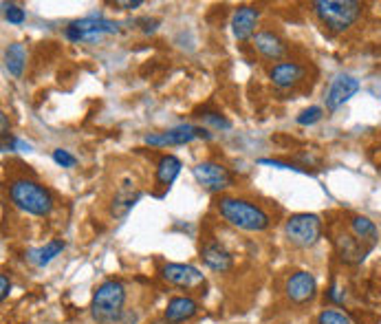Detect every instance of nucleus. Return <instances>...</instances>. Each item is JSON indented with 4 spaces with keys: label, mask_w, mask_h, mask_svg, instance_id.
I'll use <instances>...</instances> for the list:
<instances>
[{
    "label": "nucleus",
    "mask_w": 381,
    "mask_h": 324,
    "mask_svg": "<svg viewBox=\"0 0 381 324\" xmlns=\"http://www.w3.org/2000/svg\"><path fill=\"white\" fill-rule=\"evenodd\" d=\"M181 168H183V164H181L179 157L163 155L157 164V183L163 185V188H170V185L175 183V179L179 177Z\"/></svg>",
    "instance_id": "nucleus-18"
},
{
    "label": "nucleus",
    "mask_w": 381,
    "mask_h": 324,
    "mask_svg": "<svg viewBox=\"0 0 381 324\" xmlns=\"http://www.w3.org/2000/svg\"><path fill=\"white\" fill-rule=\"evenodd\" d=\"M53 161L57 166H62V168H73L78 164V159L73 157L69 151H62V148H55V151H53Z\"/></svg>",
    "instance_id": "nucleus-27"
},
{
    "label": "nucleus",
    "mask_w": 381,
    "mask_h": 324,
    "mask_svg": "<svg viewBox=\"0 0 381 324\" xmlns=\"http://www.w3.org/2000/svg\"><path fill=\"white\" fill-rule=\"evenodd\" d=\"M196 314H199V302L190 296H175L168 300V307L163 311V318L170 324H181L192 320Z\"/></svg>",
    "instance_id": "nucleus-13"
},
{
    "label": "nucleus",
    "mask_w": 381,
    "mask_h": 324,
    "mask_svg": "<svg viewBox=\"0 0 381 324\" xmlns=\"http://www.w3.org/2000/svg\"><path fill=\"white\" fill-rule=\"evenodd\" d=\"M322 115H324L322 108H319V106H311V108L302 110L296 121L300 123V126H311V123H315V121L322 119Z\"/></svg>",
    "instance_id": "nucleus-25"
},
{
    "label": "nucleus",
    "mask_w": 381,
    "mask_h": 324,
    "mask_svg": "<svg viewBox=\"0 0 381 324\" xmlns=\"http://www.w3.org/2000/svg\"><path fill=\"white\" fill-rule=\"evenodd\" d=\"M126 305V287L121 280H104L93 293L91 314L97 324H115L124 316Z\"/></svg>",
    "instance_id": "nucleus-2"
},
{
    "label": "nucleus",
    "mask_w": 381,
    "mask_h": 324,
    "mask_svg": "<svg viewBox=\"0 0 381 324\" xmlns=\"http://www.w3.org/2000/svg\"><path fill=\"white\" fill-rule=\"evenodd\" d=\"M313 9L328 31L344 33L357 22L364 7L355 0H317V3H313Z\"/></svg>",
    "instance_id": "nucleus-4"
},
{
    "label": "nucleus",
    "mask_w": 381,
    "mask_h": 324,
    "mask_svg": "<svg viewBox=\"0 0 381 324\" xmlns=\"http://www.w3.org/2000/svg\"><path fill=\"white\" fill-rule=\"evenodd\" d=\"M258 18H260V11H258L256 7H249V5L238 7L236 11H233V16H231L233 38L240 40V42H247L249 38H254Z\"/></svg>",
    "instance_id": "nucleus-12"
},
{
    "label": "nucleus",
    "mask_w": 381,
    "mask_h": 324,
    "mask_svg": "<svg viewBox=\"0 0 381 324\" xmlns=\"http://www.w3.org/2000/svg\"><path fill=\"white\" fill-rule=\"evenodd\" d=\"M0 126H3V142H7V135H9V121H7V115L0 113Z\"/></svg>",
    "instance_id": "nucleus-32"
},
{
    "label": "nucleus",
    "mask_w": 381,
    "mask_h": 324,
    "mask_svg": "<svg viewBox=\"0 0 381 324\" xmlns=\"http://www.w3.org/2000/svg\"><path fill=\"white\" fill-rule=\"evenodd\" d=\"M205 123H210L212 128L216 130H229L231 128V121L225 117V115H220V113H212V110H205V113L201 115Z\"/></svg>",
    "instance_id": "nucleus-24"
},
{
    "label": "nucleus",
    "mask_w": 381,
    "mask_h": 324,
    "mask_svg": "<svg viewBox=\"0 0 381 324\" xmlns=\"http://www.w3.org/2000/svg\"><path fill=\"white\" fill-rule=\"evenodd\" d=\"M285 291H287V298L293 302V305H306L311 302L315 293H317V282L313 278V273L309 271H296L291 273L285 282Z\"/></svg>",
    "instance_id": "nucleus-9"
},
{
    "label": "nucleus",
    "mask_w": 381,
    "mask_h": 324,
    "mask_svg": "<svg viewBox=\"0 0 381 324\" xmlns=\"http://www.w3.org/2000/svg\"><path fill=\"white\" fill-rule=\"evenodd\" d=\"M141 198V192L137 190V192H132V188H130V183L126 181V183H121L119 185V192L115 194V201H113V216H126L128 212L132 210V205L137 203Z\"/></svg>",
    "instance_id": "nucleus-20"
},
{
    "label": "nucleus",
    "mask_w": 381,
    "mask_h": 324,
    "mask_svg": "<svg viewBox=\"0 0 381 324\" xmlns=\"http://www.w3.org/2000/svg\"><path fill=\"white\" fill-rule=\"evenodd\" d=\"M379 324H381V322H379Z\"/></svg>",
    "instance_id": "nucleus-35"
},
{
    "label": "nucleus",
    "mask_w": 381,
    "mask_h": 324,
    "mask_svg": "<svg viewBox=\"0 0 381 324\" xmlns=\"http://www.w3.org/2000/svg\"><path fill=\"white\" fill-rule=\"evenodd\" d=\"M328 298H330V300H333V302L342 305V302H344V298H346V296H344V291H342V289H337V287H330V289H328Z\"/></svg>",
    "instance_id": "nucleus-30"
},
{
    "label": "nucleus",
    "mask_w": 381,
    "mask_h": 324,
    "mask_svg": "<svg viewBox=\"0 0 381 324\" xmlns=\"http://www.w3.org/2000/svg\"><path fill=\"white\" fill-rule=\"evenodd\" d=\"M194 139H212V133H207L205 128L192 126V123H183V126L170 128L157 135H145V144L148 146H183L190 144Z\"/></svg>",
    "instance_id": "nucleus-8"
},
{
    "label": "nucleus",
    "mask_w": 381,
    "mask_h": 324,
    "mask_svg": "<svg viewBox=\"0 0 381 324\" xmlns=\"http://www.w3.org/2000/svg\"><path fill=\"white\" fill-rule=\"evenodd\" d=\"M161 278L175 287H183V289H192L205 282L201 269H196L194 265H183V263H168L161 269Z\"/></svg>",
    "instance_id": "nucleus-10"
},
{
    "label": "nucleus",
    "mask_w": 381,
    "mask_h": 324,
    "mask_svg": "<svg viewBox=\"0 0 381 324\" xmlns=\"http://www.w3.org/2000/svg\"><path fill=\"white\" fill-rule=\"evenodd\" d=\"M9 198L18 210L31 216H48L53 210V196L44 185L31 179H16L9 185Z\"/></svg>",
    "instance_id": "nucleus-3"
},
{
    "label": "nucleus",
    "mask_w": 381,
    "mask_h": 324,
    "mask_svg": "<svg viewBox=\"0 0 381 324\" xmlns=\"http://www.w3.org/2000/svg\"><path fill=\"white\" fill-rule=\"evenodd\" d=\"M154 324H170V322H168V320H166V318H161V320H157V322H154Z\"/></svg>",
    "instance_id": "nucleus-34"
},
{
    "label": "nucleus",
    "mask_w": 381,
    "mask_h": 324,
    "mask_svg": "<svg viewBox=\"0 0 381 324\" xmlns=\"http://www.w3.org/2000/svg\"><path fill=\"white\" fill-rule=\"evenodd\" d=\"M194 179L199 181V185L207 192H220L225 188H231L233 185V177L231 172L223 166V164H216V161H203V164H196L192 168Z\"/></svg>",
    "instance_id": "nucleus-7"
},
{
    "label": "nucleus",
    "mask_w": 381,
    "mask_h": 324,
    "mask_svg": "<svg viewBox=\"0 0 381 324\" xmlns=\"http://www.w3.org/2000/svg\"><path fill=\"white\" fill-rule=\"evenodd\" d=\"M117 31H119L117 22L108 20L104 16H89V18L71 22L64 29V35L71 42H95V40H100L102 35L117 33Z\"/></svg>",
    "instance_id": "nucleus-5"
},
{
    "label": "nucleus",
    "mask_w": 381,
    "mask_h": 324,
    "mask_svg": "<svg viewBox=\"0 0 381 324\" xmlns=\"http://www.w3.org/2000/svg\"><path fill=\"white\" fill-rule=\"evenodd\" d=\"M3 9H5V18H7V22H11V24H22L24 22V9H20L18 5H14V3H3Z\"/></svg>",
    "instance_id": "nucleus-26"
},
{
    "label": "nucleus",
    "mask_w": 381,
    "mask_h": 324,
    "mask_svg": "<svg viewBox=\"0 0 381 324\" xmlns=\"http://www.w3.org/2000/svg\"><path fill=\"white\" fill-rule=\"evenodd\" d=\"M64 247H67V243L62 239H53V241H48L44 247L31 249V252L27 254V258L31 260L35 267H46L55 256H60L64 252Z\"/></svg>",
    "instance_id": "nucleus-19"
},
{
    "label": "nucleus",
    "mask_w": 381,
    "mask_h": 324,
    "mask_svg": "<svg viewBox=\"0 0 381 324\" xmlns=\"http://www.w3.org/2000/svg\"><path fill=\"white\" fill-rule=\"evenodd\" d=\"M11 146H14L16 151H20V153H29L31 151V146L27 142H22V139H14V142H11Z\"/></svg>",
    "instance_id": "nucleus-31"
},
{
    "label": "nucleus",
    "mask_w": 381,
    "mask_h": 324,
    "mask_svg": "<svg viewBox=\"0 0 381 324\" xmlns=\"http://www.w3.org/2000/svg\"><path fill=\"white\" fill-rule=\"evenodd\" d=\"M285 234L296 247H311L322 236V221L317 214H293L285 223Z\"/></svg>",
    "instance_id": "nucleus-6"
},
{
    "label": "nucleus",
    "mask_w": 381,
    "mask_h": 324,
    "mask_svg": "<svg viewBox=\"0 0 381 324\" xmlns=\"http://www.w3.org/2000/svg\"><path fill=\"white\" fill-rule=\"evenodd\" d=\"M24 62H27V51H24V44L14 42L7 46L5 51V67L14 78L22 76V69H24Z\"/></svg>",
    "instance_id": "nucleus-21"
},
{
    "label": "nucleus",
    "mask_w": 381,
    "mask_h": 324,
    "mask_svg": "<svg viewBox=\"0 0 381 324\" xmlns=\"http://www.w3.org/2000/svg\"><path fill=\"white\" fill-rule=\"evenodd\" d=\"M201 258H203V263L207 267H210L212 271H218V273L229 271L231 265H233L231 254L220 243H207L203 247V252H201Z\"/></svg>",
    "instance_id": "nucleus-16"
},
{
    "label": "nucleus",
    "mask_w": 381,
    "mask_h": 324,
    "mask_svg": "<svg viewBox=\"0 0 381 324\" xmlns=\"http://www.w3.org/2000/svg\"><path fill=\"white\" fill-rule=\"evenodd\" d=\"M304 78V67L298 62H278L269 69V80L274 82L278 89H291Z\"/></svg>",
    "instance_id": "nucleus-14"
},
{
    "label": "nucleus",
    "mask_w": 381,
    "mask_h": 324,
    "mask_svg": "<svg viewBox=\"0 0 381 324\" xmlns=\"http://www.w3.org/2000/svg\"><path fill=\"white\" fill-rule=\"evenodd\" d=\"M337 252H339V258L344 263H362L364 256H366V249L362 247V241H357L355 236H348V234H342L337 239Z\"/></svg>",
    "instance_id": "nucleus-17"
},
{
    "label": "nucleus",
    "mask_w": 381,
    "mask_h": 324,
    "mask_svg": "<svg viewBox=\"0 0 381 324\" xmlns=\"http://www.w3.org/2000/svg\"><path fill=\"white\" fill-rule=\"evenodd\" d=\"M254 46H256V51L260 53L263 58L267 60H280V58H285L287 53V42L280 38L278 33L274 31H258L254 35Z\"/></svg>",
    "instance_id": "nucleus-15"
},
{
    "label": "nucleus",
    "mask_w": 381,
    "mask_h": 324,
    "mask_svg": "<svg viewBox=\"0 0 381 324\" xmlns=\"http://www.w3.org/2000/svg\"><path fill=\"white\" fill-rule=\"evenodd\" d=\"M263 166H274V168H282V170H296V172H306L304 168L296 166V164H285V161H276V159H260Z\"/></svg>",
    "instance_id": "nucleus-28"
},
{
    "label": "nucleus",
    "mask_w": 381,
    "mask_h": 324,
    "mask_svg": "<svg viewBox=\"0 0 381 324\" xmlns=\"http://www.w3.org/2000/svg\"><path fill=\"white\" fill-rule=\"evenodd\" d=\"M115 5H117V7H124V9H137V7L143 5V0H132V3L128 0V3H115Z\"/></svg>",
    "instance_id": "nucleus-33"
},
{
    "label": "nucleus",
    "mask_w": 381,
    "mask_h": 324,
    "mask_svg": "<svg viewBox=\"0 0 381 324\" xmlns=\"http://www.w3.org/2000/svg\"><path fill=\"white\" fill-rule=\"evenodd\" d=\"M218 212L231 228H238L245 232H265L272 225L267 212L245 198H231V196H220L218 201Z\"/></svg>",
    "instance_id": "nucleus-1"
},
{
    "label": "nucleus",
    "mask_w": 381,
    "mask_h": 324,
    "mask_svg": "<svg viewBox=\"0 0 381 324\" xmlns=\"http://www.w3.org/2000/svg\"><path fill=\"white\" fill-rule=\"evenodd\" d=\"M317 324H353V322L346 314H342V311L324 309L322 314L317 316Z\"/></svg>",
    "instance_id": "nucleus-23"
},
{
    "label": "nucleus",
    "mask_w": 381,
    "mask_h": 324,
    "mask_svg": "<svg viewBox=\"0 0 381 324\" xmlns=\"http://www.w3.org/2000/svg\"><path fill=\"white\" fill-rule=\"evenodd\" d=\"M9 291H11V282L7 278V273H3V276H0V298H3V300H7Z\"/></svg>",
    "instance_id": "nucleus-29"
},
{
    "label": "nucleus",
    "mask_w": 381,
    "mask_h": 324,
    "mask_svg": "<svg viewBox=\"0 0 381 324\" xmlns=\"http://www.w3.org/2000/svg\"><path fill=\"white\" fill-rule=\"evenodd\" d=\"M351 230H353V236L357 241H375L377 239V228H375V223L371 219H366V216H355L351 221Z\"/></svg>",
    "instance_id": "nucleus-22"
},
{
    "label": "nucleus",
    "mask_w": 381,
    "mask_h": 324,
    "mask_svg": "<svg viewBox=\"0 0 381 324\" xmlns=\"http://www.w3.org/2000/svg\"><path fill=\"white\" fill-rule=\"evenodd\" d=\"M360 91V80H355L353 76H337L324 93V102L328 110H337L344 106L348 99Z\"/></svg>",
    "instance_id": "nucleus-11"
}]
</instances>
